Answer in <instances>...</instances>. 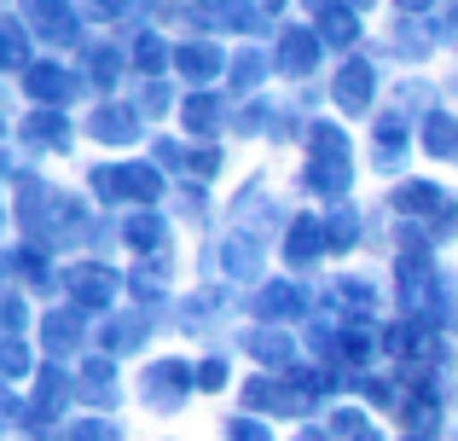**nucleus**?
<instances>
[{"label":"nucleus","instance_id":"obj_20","mask_svg":"<svg viewBox=\"0 0 458 441\" xmlns=\"http://www.w3.org/2000/svg\"><path fill=\"white\" fill-rule=\"evenodd\" d=\"M313 35H319L331 53H348V47L360 41V18H354V6H325V12H313Z\"/></svg>","mask_w":458,"mask_h":441},{"label":"nucleus","instance_id":"obj_23","mask_svg":"<svg viewBox=\"0 0 458 441\" xmlns=\"http://www.w3.org/2000/svg\"><path fill=\"white\" fill-rule=\"evenodd\" d=\"M0 64L18 70V76L35 64V58H30V23H23L18 12H6V18H0Z\"/></svg>","mask_w":458,"mask_h":441},{"label":"nucleus","instance_id":"obj_58","mask_svg":"<svg viewBox=\"0 0 458 441\" xmlns=\"http://www.w3.org/2000/svg\"><path fill=\"white\" fill-rule=\"evenodd\" d=\"M441 35H458V0H447V18H441Z\"/></svg>","mask_w":458,"mask_h":441},{"label":"nucleus","instance_id":"obj_4","mask_svg":"<svg viewBox=\"0 0 458 441\" xmlns=\"http://www.w3.org/2000/svg\"><path fill=\"white\" fill-rule=\"evenodd\" d=\"M23 93L35 99V111H64V105L81 93V81L70 76L64 64H53V58H35V64L23 70Z\"/></svg>","mask_w":458,"mask_h":441},{"label":"nucleus","instance_id":"obj_37","mask_svg":"<svg viewBox=\"0 0 458 441\" xmlns=\"http://www.w3.org/2000/svg\"><path fill=\"white\" fill-rule=\"evenodd\" d=\"M308 151L313 157H331V163H348V134L336 123H313L308 128Z\"/></svg>","mask_w":458,"mask_h":441},{"label":"nucleus","instance_id":"obj_57","mask_svg":"<svg viewBox=\"0 0 458 441\" xmlns=\"http://www.w3.org/2000/svg\"><path fill=\"white\" fill-rule=\"evenodd\" d=\"M394 6H401V18H429L441 0H394Z\"/></svg>","mask_w":458,"mask_h":441},{"label":"nucleus","instance_id":"obj_2","mask_svg":"<svg viewBox=\"0 0 458 441\" xmlns=\"http://www.w3.org/2000/svg\"><path fill=\"white\" fill-rule=\"evenodd\" d=\"M186 18L198 23V30H209V35H226V30H238V35L267 30V12H261V0H191Z\"/></svg>","mask_w":458,"mask_h":441},{"label":"nucleus","instance_id":"obj_35","mask_svg":"<svg viewBox=\"0 0 458 441\" xmlns=\"http://www.w3.org/2000/svg\"><path fill=\"white\" fill-rule=\"evenodd\" d=\"M325 244H331V256H348V250L360 244V216L348 204H336L331 216H325Z\"/></svg>","mask_w":458,"mask_h":441},{"label":"nucleus","instance_id":"obj_48","mask_svg":"<svg viewBox=\"0 0 458 441\" xmlns=\"http://www.w3.org/2000/svg\"><path fill=\"white\" fill-rule=\"evenodd\" d=\"M226 441H273V430L244 412V419H226Z\"/></svg>","mask_w":458,"mask_h":441},{"label":"nucleus","instance_id":"obj_11","mask_svg":"<svg viewBox=\"0 0 458 441\" xmlns=\"http://www.w3.org/2000/svg\"><path fill=\"white\" fill-rule=\"evenodd\" d=\"M319 53H325V41L313 30H284L279 35V53H273V64H279V76H313V64H319Z\"/></svg>","mask_w":458,"mask_h":441},{"label":"nucleus","instance_id":"obj_16","mask_svg":"<svg viewBox=\"0 0 458 441\" xmlns=\"http://www.w3.org/2000/svg\"><path fill=\"white\" fill-rule=\"evenodd\" d=\"M30 23H35V35H47L53 47H70V41L81 35L70 0H30Z\"/></svg>","mask_w":458,"mask_h":441},{"label":"nucleus","instance_id":"obj_19","mask_svg":"<svg viewBox=\"0 0 458 441\" xmlns=\"http://www.w3.org/2000/svg\"><path fill=\"white\" fill-rule=\"evenodd\" d=\"M76 389H81V401H93V407H105V412H111L116 401H123V384H116L111 354H99V360H88V366H81Z\"/></svg>","mask_w":458,"mask_h":441},{"label":"nucleus","instance_id":"obj_29","mask_svg":"<svg viewBox=\"0 0 458 441\" xmlns=\"http://www.w3.org/2000/svg\"><path fill=\"white\" fill-rule=\"evenodd\" d=\"M168 267H174V256H168V250H163V256H146L134 273H128V291H134L140 302H157V296H163V279H168Z\"/></svg>","mask_w":458,"mask_h":441},{"label":"nucleus","instance_id":"obj_25","mask_svg":"<svg viewBox=\"0 0 458 441\" xmlns=\"http://www.w3.org/2000/svg\"><path fill=\"white\" fill-rule=\"evenodd\" d=\"M244 349L256 354L261 366H279V372H291V337L284 331H273V326H256V331H244Z\"/></svg>","mask_w":458,"mask_h":441},{"label":"nucleus","instance_id":"obj_62","mask_svg":"<svg viewBox=\"0 0 458 441\" xmlns=\"http://www.w3.org/2000/svg\"><path fill=\"white\" fill-rule=\"evenodd\" d=\"M308 441H319V436H308Z\"/></svg>","mask_w":458,"mask_h":441},{"label":"nucleus","instance_id":"obj_30","mask_svg":"<svg viewBox=\"0 0 458 441\" xmlns=\"http://www.w3.org/2000/svg\"><path fill=\"white\" fill-rule=\"evenodd\" d=\"M418 146H424L429 157H458V116H447V111L424 116V134H418Z\"/></svg>","mask_w":458,"mask_h":441},{"label":"nucleus","instance_id":"obj_36","mask_svg":"<svg viewBox=\"0 0 458 441\" xmlns=\"http://www.w3.org/2000/svg\"><path fill=\"white\" fill-rule=\"evenodd\" d=\"M81 64H88V81L99 93H111L116 76H123V53H116V47H88V53H81Z\"/></svg>","mask_w":458,"mask_h":441},{"label":"nucleus","instance_id":"obj_50","mask_svg":"<svg viewBox=\"0 0 458 441\" xmlns=\"http://www.w3.org/2000/svg\"><path fill=\"white\" fill-rule=\"evenodd\" d=\"M198 389H226V360L221 354H209V360L198 366Z\"/></svg>","mask_w":458,"mask_h":441},{"label":"nucleus","instance_id":"obj_9","mask_svg":"<svg viewBox=\"0 0 458 441\" xmlns=\"http://www.w3.org/2000/svg\"><path fill=\"white\" fill-rule=\"evenodd\" d=\"M221 267H226V279H233V284H256L261 267H267V250H261V238H256V233H233V238L221 244Z\"/></svg>","mask_w":458,"mask_h":441},{"label":"nucleus","instance_id":"obj_26","mask_svg":"<svg viewBox=\"0 0 458 441\" xmlns=\"http://www.w3.org/2000/svg\"><path fill=\"white\" fill-rule=\"evenodd\" d=\"M394 209H401V216H441V209H447V192H441L436 181H406L401 192H394Z\"/></svg>","mask_w":458,"mask_h":441},{"label":"nucleus","instance_id":"obj_22","mask_svg":"<svg viewBox=\"0 0 458 441\" xmlns=\"http://www.w3.org/2000/svg\"><path fill=\"white\" fill-rule=\"evenodd\" d=\"M180 116H186V134H198V140H209L215 128L226 123V105L215 99L209 88H198V93H186V105H180Z\"/></svg>","mask_w":458,"mask_h":441},{"label":"nucleus","instance_id":"obj_32","mask_svg":"<svg viewBox=\"0 0 458 441\" xmlns=\"http://www.w3.org/2000/svg\"><path fill=\"white\" fill-rule=\"evenodd\" d=\"M267 70H279V64H273V53H261V47H244V53L226 64V76H233V93H250L261 76H267Z\"/></svg>","mask_w":458,"mask_h":441},{"label":"nucleus","instance_id":"obj_3","mask_svg":"<svg viewBox=\"0 0 458 441\" xmlns=\"http://www.w3.org/2000/svg\"><path fill=\"white\" fill-rule=\"evenodd\" d=\"M331 99H336L343 116H371V105H377V70H371V58H348V64L336 70Z\"/></svg>","mask_w":458,"mask_h":441},{"label":"nucleus","instance_id":"obj_6","mask_svg":"<svg viewBox=\"0 0 458 441\" xmlns=\"http://www.w3.org/2000/svg\"><path fill=\"white\" fill-rule=\"evenodd\" d=\"M140 123H146V116H140V105L105 99L99 111L88 116V134L99 140V146H134V140H140Z\"/></svg>","mask_w":458,"mask_h":441},{"label":"nucleus","instance_id":"obj_56","mask_svg":"<svg viewBox=\"0 0 458 441\" xmlns=\"http://www.w3.org/2000/svg\"><path fill=\"white\" fill-rule=\"evenodd\" d=\"M453 233H458V204L447 198V209L436 216V238H453Z\"/></svg>","mask_w":458,"mask_h":441},{"label":"nucleus","instance_id":"obj_34","mask_svg":"<svg viewBox=\"0 0 458 441\" xmlns=\"http://www.w3.org/2000/svg\"><path fill=\"white\" fill-rule=\"evenodd\" d=\"M377 349H383V331L371 326V319H354V326H343V360L366 366V360H371Z\"/></svg>","mask_w":458,"mask_h":441},{"label":"nucleus","instance_id":"obj_27","mask_svg":"<svg viewBox=\"0 0 458 441\" xmlns=\"http://www.w3.org/2000/svg\"><path fill=\"white\" fill-rule=\"evenodd\" d=\"M226 302H233L226 291H198V296H186V302H180V326H186V331H209L215 319L226 314Z\"/></svg>","mask_w":458,"mask_h":441},{"label":"nucleus","instance_id":"obj_21","mask_svg":"<svg viewBox=\"0 0 458 441\" xmlns=\"http://www.w3.org/2000/svg\"><path fill=\"white\" fill-rule=\"evenodd\" d=\"M302 186H308L313 198H331V204H343L348 186H354V169H348V163H331V157H313L308 169H302Z\"/></svg>","mask_w":458,"mask_h":441},{"label":"nucleus","instance_id":"obj_40","mask_svg":"<svg viewBox=\"0 0 458 441\" xmlns=\"http://www.w3.org/2000/svg\"><path fill=\"white\" fill-rule=\"evenodd\" d=\"M174 111V93H168V81H146V88H140V116H146V123H157V116H168Z\"/></svg>","mask_w":458,"mask_h":441},{"label":"nucleus","instance_id":"obj_60","mask_svg":"<svg viewBox=\"0 0 458 441\" xmlns=\"http://www.w3.org/2000/svg\"><path fill=\"white\" fill-rule=\"evenodd\" d=\"M261 12H284V0H261Z\"/></svg>","mask_w":458,"mask_h":441},{"label":"nucleus","instance_id":"obj_39","mask_svg":"<svg viewBox=\"0 0 458 441\" xmlns=\"http://www.w3.org/2000/svg\"><path fill=\"white\" fill-rule=\"evenodd\" d=\"M261 128H279V116H273V105L267 99H244V111L233 116V134H261Z\"/></svg>","mask_w":458,"mask_h":441},{"label":"nucleus","instance_id":"obj_61","mask_svg":"<svg viewBox=\"0 0 458 441\" xmlns=\"http://www.w3.org/2000/svg\"><path fill=\"white\" fill-rule=\"evenodd\" d=\"M348 6H354V12H360V6H371V0H348Z\"/></svg>","mask_w":458,"mask_h":441},{"label":"nucleus","instance_id":"obj_15","mask_svg":"<svg viewBox=\"0 0 458 441\" xmlns=\"http://www.w3.org/2000/svg\"><path fill=\"white\" fill-rule=\"evenodd\" d=\"M146 337H151V319L146 314H111L105 319V331H99V354H140L146 349Z\"/></svg>","mask_w":458,"mask_h":441},{"label":"nucleus","instance_id":"obj_33","mask_svg":"<svg viewBox=\"0 0 458 441\" xmlns=\"http://www.w3.org/2000/svg\"><path fill=\"white\" fill-rule=\"evenodd\" d=\"M168 64H174V47H168L163 35H151V30H146V35L134 41V70H140L146 81H157V76H163Z\"/></svg>","mask_w":458,"mask_h":441},{"label":"nucleus","instance_id":"obj_24","mask_svg":"<svg viewBox=\"0 0 458 441\" xmlns=\"http://www.w3.org/2000/svg\"><path fill=\"white\" fill-rule=\"evenodd\" d=\"M123 244L134 250V256H163V244H168V221L146 209V216H134V221L123 226Z\"/></svg>","mask_w":458,"mask_h":441},{"label":"nucleus","instance_id":"obj_7","mask_svg":"<svg viewBox=\"0 0 458 441\" xmlns=\"http://www.w3.org/2000/svg\"><path fill=\"white\" fill-rule=\"evenodd\" d=\"M70 389H76V377H64L58 366H41V377H35V407H30V430H35V436L53 430V419L64 412Z\"/></svg>","mask_w":458,"mask_h":441},{"label":"nucleus","instance_id":"obj_28","mask_svg":"<svg viewBox=\"0 0 458 441\" xmlns=\"http://www.w3.org/2000/svg\"><path fill=\"white\" fill-rule=\"evenodd\" d=\"M41 343H47V354H76L81 349V314H47L41 319Z\"/></svg>","mask_w":458,"mask_h":441},{"label":"nucleus","instance_id":"obj_18","mask_svg":"<svg viewBox=\"0 0 458 441\" xmlns=\"http://www.w3.org/2000/svg\"><path fill=\"white\" fill-rule=\"evenodd\" d=\"M406 163V116L401 111H377V151H371V169L394 174Z\"/></svg>","mask_w":458,"mask_h":441},{"label":"nucleus","instance_id":"obj_52","mask_svg":"<svg viewBox=\"0 0 458 441\" xmlns=\"http://www.w3.org/2000/svg\"><path fill=\"white\" fill-rule=\"evenodd\" d=\"M360 395H366L371 407H389V401H394V389H389V377H360Z\"/></svg>","mask_w":458,"mask_h":441},{"label":"nucleus","instance_id":"obj_51","mask_svg":"<svg viewBox=\"0 0 458 441\" xmlns=\"http://www.w3.org/2000/svg\"><path fill=\"white\" fill-rule=\"evenodd\" d=\"M186 169L198 174V181H209V174L221 169V151H215V146H198V151H191V163H186Z\"/></svg>","mask_w":458,"mask_h":441},{"label":"nucleus","instance_id":"obj_38","mask_svg":"<svg viewBox=\"0 0 458 441\" xmlns=\"http://www.w3.org/2000/svg\"><path fill=\"white\" fill-rule=\"evenodd\" d=\"M88 186H93V198H99V204H128V181H123V163H99V169L88 174Z\"/></svg>","mask_w":458,"mask_h":441},{"label":"nucleus","instance_id":"obj_12","mask_svg":"<svg viewBox=\"0 0 458 441\" xmlns=\"http://www.w3.org/2000/svg\"><path fill=\"white\" fill-rule=\"evenodd\" d=\"M18 134H23V146H35V151H70L76 128H70L64 111H30L18 123Z\"/></svg>","mask_w":458,"mask_h":441},{"label":"nucleus","instance_id":"obj_46","mask_svg":"<svg viewBox=\"0 0 458 441\" xmlns=\"http://www.w3.org/2000/svg\"><path fill=\"white\" fill-rule=\"evenodd\" d=\"M151 163H157V169H186L191 151L180 146V140H151Z\"/></svg>","mask_w":458,"mask_h":441},{"label":"nucleus","instance_id":"obj_10","mask_svg":"<svg viewBox=\"0 0 458 441\" xmlns=\"http://www.w3.org/2000/svg\"><path fill=\"white\" fill-rule=\"evenodd\" d=\"M302 314H308V291L296 279H279V284H261L256 291V319L261 326H273V319L284 326V319H302Z\"/></svg>","mask_w":458,"mask_h":441},{"label":"nucleus","instance_id":"obj_53","mask_svg":"<svg viewBox=\"0 0 458 441\" xmlns=\"http://www.w3.org/2000/svg\"><path fill=\"white\" fill-rule=\"evenodd\" d=\"M366 430V419H360L354 407H343V412H331V436H360Z\"/></svg>","mask_w":458,"mask_h":441},{"label":"nucleus","instance_id":"obj_8","mask_svg":"<svg viewBox=\"0 0 458 441\" xmlns=\"http://www.w3.org/2000/svg\"><path fill=\"white\" fill-rule=\"evenodd\" d=\"M383 349H389L394 360H406V372H412V366H424L429 354H436V326H429V319H401V326L383 331Z\"/></svg>","mask_w":458,"mask_h":441},{"label":"nucleus","instance_id":"obj_45","mask_svg":"<svg viewBox=\"0 0 458 441\" xmlns=\"http://www.w3.org/2000/svg\"><path fill=\"white\" fill-rule=\"evenodd\" d=\"M394 99H401V111H424V116H436V88H429V81H406L401 93H394Z\"/></svg>","mask_w":458,"mask_h":441},{"label":"nucleus","instance_id":"obj_14","mask_svg":"<svg viewBox=\"0 0 458 441\" xmlns=\"http://www.w3.org/2000/svg\"><path fill=\"white\" fill-rule=\"evenodd\" d=\"M226 64H233V58H226L215 41H180V47H174V70H180L186 81H198V88H203V81H215Z\"/></svg>","mask_w":458,"mask_h":441},{"label":"nucleus","instance_id":"obj_54","mask_svg":"<svg viewBox=\"0 0 458 441\" xmlns=\"http://www.w3.org/2000/svg\"><path fill=\"white\" fill-rule=\"evenodd\" d=\"M81 6L93 12V18H123L128 6H140V0H81Z\"/></svg>","mask_w":458,"mask_h":441},{"label":"nucleus","instance_id":"obj_13","mask_svg":"<svg viewBox=\"0 0 458 441\" xmlns=\"http://www.w3.org/2000/svg\"><path fill=\"white\" fill-rule=\"evenodd\" d=\"M325 250L331 244H325V221L319 216H296L284 226V261H291V267H313Z\"/></svg>","mask_w":458,"mask_h":441},{"label":"nucleus","instance_id":"obj_49","mask_svg":"<svg viewBox=\"0 0 458 441\" xmlns=\"http://www.w3.org/2000/svg\"><path fill=\"white\" fill-rule=\"evenodd\" d=\"M0 319H6V337H23V296L6 284V296H0Z\"/></svg>","mask_w":458,"mask_h":441},{"label":"nucleus","instance_id":"obj_5","mask_svg":"<svg viewBox=\"0 0 458 441\" xmlns=\"http://www.w3.org/2000/svg\"><path fill=\"white\" fill-rule=\"evenodd\" d=\"M64 284H70V296H76L81 314H88V308H93V314H105V308L116 302V291H123V273L105 267V261H81V267H70Z\"/></svg>","mask_w":458,"mask_h":441},{"label":"nucleus","instance_id":"obj_44","mask_svg":"<svg viewBox=\"0 0 458 441\" xmlns=\"http://www.w3.org/2000/svg\"><path fill=\"white\" fill-rule=\"evenodd\" d=\"M70 441H123V424H111V419H81V424H70Z\"/></svg>","mask_w":458,"mask_h":441},{"label":"nucleus","instance_id":"obj_55","mask_svg":"<svg viewBox=\"0 0 458 441\" xmlns=\"http://www.w3.org/2000/svg\"><path fill=\"white\" fill-rule=\"evenodd\" d=\"M180 216H186V221L203 216V186H180Z\"/></svg>","mask_w":458,"mask_h":441},{"label":"nucleus","instance_id":"obj_17","mask_svg":"<svg viewBox=\"0 0 458 441\" xmlns=\"http://www.w3.org/2000/svg\"><path fill=\"white\" fill-rule=\"evenodd\" d=\"M6 273L12 279H30L35 291H53V261H47V244H35V238H23V244L6 250Z\"/></svg>","mask_w":458,"mask_h":441},{"label":"nucleus","instance_id":"obj_47","mask_svg":"<svg viewBox=\"0 0 458 441\" xmlns=\"http://www.w3.org/2000/svg\"><path fill=\"white\" fill-rule=\"evenodd\" d=\"M244 407L279 412V384H273V377H250V384H244Z\"/></svg>","mask_w":458,"mask_h":441},{"label":"nucleus","instance_id":"obj_1","mask_svg":"<svg viewBox=\"0 0 458 441\" xmlns=\"http://www.w3.org/2000/svg\"><path fill=\"white\" fill-rule=\"evenodd\" d=\"M191 389H198V366H186V360H151L146 377H140V401L157 412H180Z\"/></svg>","mask_w":458,"mask_h":441},{"label":"nucleus","instance_id":"obj_59","mask_svg":"<svg viewBox=\"0 0 458 441\" xmlns=\"http://www.w3.org/2000/svg\"><path fill=\"white\" fill-rule=\"evenodd\" d=\"M354 441H383V430H371V424H366V430H360Z\"/></svg>","mask_w":458,"mask_h":441},{"label":"nucleus","instance_id":"obj_41","mask_svg":"<svg viewBox=\"0 0 458 441\" xmlns=\"http://www.w3.org/2000/svg\"><path fill=\"white\" fill-rule=\"evenodd\" d=\"M394 53H401V58H429V30H418L412 18H401V30H394Z\"/></svg>","mask_w":458,"mask_h":441},{"label":"nucleus","instance_id":"obj_43","mask_svg":"<svg viewBox=\"0 0 458 441\" xmlns=\"http://www.w3.org/2000/svg\"><path fill=\"white\" fill-rule=\"evenodd\" d=\"M336 302L354 308V314H366V308L377 302V291H371V279H336Z\"/></svg>","mask_w":458,"mask_h":441},{"label":"nucleus","instance_id":"obj_31","mask_svg":"<svg viewBox=\"0 0 458 441\" xmlns=\"http://www.w3.org/2000/svg\"><path fill=\"white\" fill-rule=\"evenodd\" d=\"M123 181H128V204H157L163 198V169L157 163H123Z\"/></svg>","mask_w":458,"mask_h":441},{"label":"nucleus","instance_id":"obj_42","mask_svg":"<svg viewBox=\"0 0 458 441\" xmlns=\"http://www.w3.org/2000/svg\"><path fill=\"white\" fill-rule=\"evenodd\" d=\"M0 372H6V384L30 377V349H23V337H6V343H0Z\"/></svg>","mask_w":458,"mask_h":441}]
</instances>
